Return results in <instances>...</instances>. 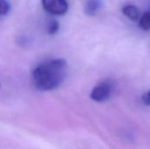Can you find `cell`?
I'll return each mask as SVG.
<instances>
[{"mask_svg":"<svg viewBox=\"0 0 150 149\" xmlns=\"http://www.w3.org/2000/svg\"><path fill=\"white\" fill-rule=\"evenodd\" d=\"M101 0H86L84 4V12L88 16H94L101 9Z\"/></svg>","mask_w":150,"mask_h":149,"instance_id":"cell-4","label":"cell"},{"mask_svg":"<svg viewBox=\"0 0 150 149\" xmlns=\"http://www.w3.org/2000/svg\"><path fill=\"white\" fill-rule=\"evenodd\" d=\"M112 84L109 81H104L98 85H96L91 93V98L93 101L102 103L106 100H108L112 93Z\"/></svg>","mask_w":150,"mask_h":149,"instance_id":"cell-2","label":"cell"},{"mask_svg":"<svg viewBox=\"0 0 150 149\" xmlns=\"http://www.w3.org/2000/svg\"><path fill=\"white\" fill-rule=\"evenodd\" d=\"M139 27L144 31L150 30V11H146L140 18Z\"/></svg>","mask_w":150,"mask_h":149,"instance_id":"cell-6","label":"cell"},{"mask_svg":"<svg viewBox=\"0 0 150 149\" xmlns=\"http://www.w3.org/2000/svg\"><path fill=\"white\" fill-rule=\"evenodd\" d=\"M142 102L147 105H150V90L142 96Z\"/></svg>","mask_w":150,"mask_h":149,"instance_id":"cell-9","label":"cell"},{"mask_svg":"<svg viewBox=\"0 0 150 149\" xmlns=\"http://www.w3.org/2000/svg\"><path fill=\"white\" fill-rule=\"evenodd\" d=\"M11 10L8 0H0V15H6Z\"/></svg>","mask_w":150,"mask_h":149,"instance_id":"cell-8","label":"cell"},{"mask_svg":"<svg viewBox=\"0 0 150 149\" xmlns=\"http://www.w3.org/2000/svg\"><path fill=\"white\" fill-rule=\"evenodd\" d=\"M43 8L50 14L63 15L69 9L66 0H41Z\"/></svg>","mask_w":150,"mask_h":149,"instance_id":"cell-3","label":"cell"},{"mask_svg":"<svg viewBox=\"0 0 150 149\" xmlns=\"http://www.w3.org/2000/svg\"><path fill=\"white\" fill-rule=\"evenodd\" d=\"M68 63L64 59H54L38 65L33 71L34 86L42 91L59 87L66 78Z\"/></svg>","mask_w":150,"mask_h":149,"instance_id":"cell-1","label":"cell"},{"mask_svg":"<svg viewBox=\"0 0 150 149\" xmlns=\"http://www.w3.org/2000/svg\"><path fill=\"white\" fill-rule=\"evenodd\" d=\"M122 12L127 18H128L133 21H137L140 18V11L135 5L133 4L125 5L122 8Z\"/></svg>","mask_w":150,"mask_h":149,"instance_id":"cell-5","label":"cell"},{"mask_svg":"<svg viewBox=\"0 0 150 149\" xmlns=\"http://www.w3.org/2000/svg\"><path fill=\"white\" fill-rule=\"evenodd\" d=\"M47 32L49 34H55L58 30H59V24L56 20L54 19H52L49 21V23L47 24Z\"/></svg>","mask_w":150,"mask_h":149,"instance_id":"cell-7","label":"cell"}]
</instances>
